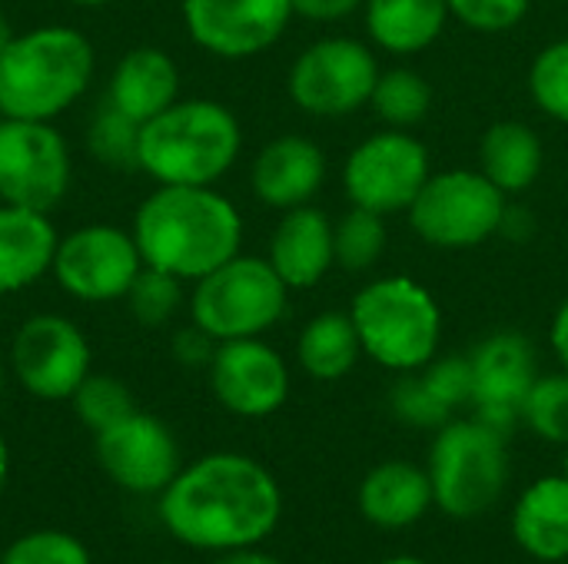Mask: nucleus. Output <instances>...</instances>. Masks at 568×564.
Wrapping results in <instances>:
<instances>
[{"label":"nucleus","instance_id":"obj_20","mask_svg":"<svg viewBox=\"0 0 568 564\" xmlns=\"http://www.w3.org/2000/svg\"><path fill=\"white\" fill-rule=\"evenodd\" d=\"M180 100V66L160 47L126 50L106 83V103L140 126Z\"/></svg>","mask_w":568,"mask_h":564},{"label":"nucleus","instance_id":"obj_17","mask_svg":"<svg viewBox=\"0 0 568 564\" xmlns=\"http://www.w3.org/2000/svg\"><path fill=\"white\" fill-rule=\"evenodd\" d=\"M469 366L479 419L506 435L523 419L526 399L539 379L532 342L523 332H496L476 346Z\"/></svg>","mask_w":568,"mask_h":564},{"label":"nucleus","instance_id":"obj_24","mask_svg":"<svg viewBox=\"0 0 568 564\" xmlns=\"http://www.w3.org/2000/svg\"><path fill=\"white\" fill-rule=\"evenodd\" d=\"M366 30L389 53H419L446 27V0H366Z\"/></svg>","mask_w":568,"mask_h":564},{"label":"nucleus","instance_id":"obj_5","mask_svg":"<svg viewBox=\"0 0 568 564\" xmlns=\"http://www.w3.org/2000/svg\"><path fill=\"white\" fill-rule=\"evenodd\" d=\"M363 352L393 372H419L436 359L443 312L436 296L409 279L386 276L359 289L349 309Z\"/></svg>","mask_w":568,"mask_h":564},{"label":"nucleus","instance_id":"obj_15","mask_svg":"<svg viewBox=\"0 0 568 564\" xmlns=\"http://www.w3.org/2000/svg\"><path fill=\"white\" fill-rule=\"evenodd\" d=\"M97 462L113 485L133 495H160L183 469L173 432L140 409L97 432Z\"/></svg>","mask_w":568,"mask_h":564},{"label":"nucleus","instance_id":"obj_14","mask_svg":"<svg viewBox=\"0 0 568 564\" xmlns=\"http://www.w3.org/2000/svg\"><path fill=\"white\" fill-rule=\"evenodd\" d=\"M190 40L223 60H246L270 50L290 27L293 0H183Z\"/></svg>","mask_w":568,"mask_h":564},{"label":"nucleus","instance_id":"obj_48","mask_svg":"<svg viewBox=\"0 0 568 564\" xmlns=\"http://www.w3.org/2000/svg\"><path fill=\"white\" fill-rule=\"evenodd\" d=\"M562 564H568V562H562Z\"/></svg>","mask_w":568,"mask_h":564},{"label":"nucleus","instance_id":"obj_26","mask_svg":"<svg viewBox=\"0 0 568 564\" xmlns=\"http://www.w3.org/2000/svg\"><path fill=\"white\" fill-rule=\"evenodd\" d=\"M363 356L356 322L349 312H320L313 316L296 342V359L306 376L320 382H336L349 376L356 359Z\"/></svg>","mask_w":568,"mask_h":564},{"label":"nucleus","instance_id":"obj_10","mask_svg":"<svg viewBox=\"0 0 568 564\" xmlns=\"http://www.w3.org/2000/svg\"><path fill=\"white\" fill-rule=\"evenodd\" d=\"M379 73L369 47L349 37H326L293 60L286 90L303 113L333 120L366 106Z\"/></svg>","mask_w":568,"mask_h":564},{"label":"nucleus","instance_id":"obj_25","mask_svg":"<svg viewBox=\"0 0 568 564\" xmlns=\"http://www.w3.org/2000/svg\"><path fill=\"white\" fill-rule=\"evenodd\" d=\"M479 170L506 193L516 196L529 189L542 173V140L532 126L503 120L486 130L479 143Z\"/></svg>","mask_w":568,"mask_h":564},{"label":"nucleus","instance_id":"obj_18","mask_svg":"<svg viewBox=\"0 0 568 564\" xmlns=\"http://www.w3.org/2000/svg\"><path fill=\"white\" fill-rule=\"evenodd\" d=\"M326 180V156L323 150L296 133L270 140L250 170V186L260 203L273 209H296L306 206Z\"/></svg>","mask_w":568,"mask_h":564},{"label":"nucleus","instance_id":"obj_19","mask_svg":"<svg viewBox=\"0 0 568 564\" xmlns=\"http://www.w3.org/2000/svg\"><path fill=\"white\" fill-rule=\"evenodd\" d=\"M266 259L290 289L316 286L336 263L329 216L310 203L286 209V216L276 223V229L270 236Z\"/></svg>","mask_w":568,"mask_h":564},{"label":"nucleus","instance_id":"obj_8","mask_svg":"<svg viewBox=\"0 0 568 564\" xmlns=\"http://www.w3.org/2000/svg\"><path fill=\"white\" fill-rule=\"evenodd\" d=\"M506 206V193L483 170H446L426 180L406 213L429 246L473 249L499 233Z\"/></svg>","mask_w":568,"mask_h":564},{"label":"nucleus","instance_id":"obj_35","mask_svg":"<svg viewBox=\"0 0 568 564\" xmlns=\"http://www.w3.org/2000/svg\"><path fill=\"white\" fill-rule=\"evenodd\" d=\"M389 406H393L399 422L416 425V429H443L446 422H453V412L429 392L423 376H413V372H406L396 382V389L389 396Z\"/></svg>","mask_w":568,"mask_h":564},{"label":"nucleus","instance_id":"obj_37","mask_svg":"<svg viewBox=\"0 0 568 564\" xmlns=\"http://www.w3.org/2000/svg\"><path fill=\"white\" fill-rule=\"evenodd\" d=\"M423 382L429 386V392L449 409L456 412L463 402H473V366L469 356H446V359H433L429 366L419 369Z\"/></svg>","mask_w":568,"mask_h":564},{"label":"nucleus","instance_id":"obj_7","mask_svg":"<svg viewBox=\"0 0 568 564\" xmlns=\"http://www.w3.org/2000/svg\"><path fill=\"white\" fill-rule=\"evenodd\" d=\"M290 302V286L276 276L270 259L233 256L193 283L190 319L216 342L256 339L270 332Z\"/></svg>","mask_w":568,"mask_h":564},{"label":"nucleus","instance_id":"obj_11","mask_svg":"<svg viewBox=\"0 0 568 564\" xmlns=\"http://www.w3.org/2000/svg\"><path fill=\"white\" fill-rule=\"evenodd\" d=\"M140 269L143 256L133 233L106 223H90L60 236L50 266L57 286L87 306L126 299Z\"/></svg>","mask_w":568,"mask_h":564},{"label":"nucleus","instance_id":"obj_16","mask_svg":"<svg viewBox=\"0 0 568 564\" xmlns=\"http://www.w3.org/2000/svg\"><path fill=\"white\" fill-rule=\"evenodd\" d=\"M210 389L216 402L243 419H263L283 409L290 396V369L283 356L256 339L220 342L210 362Z\"/></svg>","mask_w":568,"mask_h":564},{"label":"nucleus","instance_id":"obj_33","mask_svg":"<svg viewBox=\"0 0 568 564\" xmlns=\"http://www.w3.org/2000/svg\"><path fill=\"white\" fill-rule=\"evenodd\" d=\"M529 93L546 116L568 123V40L549 43L532 60Z\"/></svg>","mask_w":568,"mask_h":564},{"label":"nucleus","instance_id":"obj_4","mask_svg":"<svg viewBox=\"0 0 568 564\" xmlns=\"http://www.w3.org/2000/svg\"><path fill=\"white\" fill-rule=\"evenodd\" d=\"M243 146L240 120L216 100H176L140 126V173L156 186H213Z\"/></svg>","mask_w":568,"mask_h":564},{"label":"nucleus","instance_id":"obj_9","mask_svg":"<svg viewBox=\"0 0 568 564\" xmlns=\"http://www.w3.org/2000/svg\"><path fill=\"white\" fill-rule=\"evenodd\" d=\"M70 180V146L50 120L0 116V203L50 213Z\"/></svg>","mask_w":568,"mask_h":564},{"label":"nucleus","instance_id":"obj_39","mask_svg":"<svg viewBox=\"0 0 568 564\" xmlns=\"http://www.w3.org/2000/svg\"><path fill=\"white\" fill-rule=\"evenodd\" d=\"M363 3L366 0H293V13L306 17V20L329 23V20H343L349 13H356Z\"/></svg>","mask_w":568,"mask_h":564},{"label":"nucleus","instance_id":"obj_6","mask_svg":"<svg viewBox=\"0 0 568 564\" xmlns=\"http://www.w3.org/2000/svg\"><path fill=\"white\" fill-rule=\"evenodd\" d=\"M433 502L453 519H479L489 512L509 482L506 435L483 419L446 422L429 449Z\"/></svg>","mask_w":568,"mask_h":564},{"label":"nucleus","instance_id":"obj_21","mask_svg":"<svg viewBox=\"0 0 568 564\" xmlns=\"http://www.w3.org/2000/svg\"><path fill=\"white\" fill-rule=\"evenodd\" d=\"M57 243L50 213L0 203V296H13L43 279L53 266Z\"/></svg>","mask_w":568,"mask_h":564},{"label":"nucleus","instance_id":"obj_44","mask_svg":"<svg viewBox=\"0 0 568 564\" xmlns=\"http://www.w3.org/2000/svg\"><path fill=\"white\" fill-rule=\"evenodd\" d=\"M383 564H426L423 558H409V555H399V558H389V562Z\"/></svg>","mask_w":568,"mask_h":564},{"label":"nucleus","instance_id":"obj_1","mask_svg":"<svg viewBox=\"0 0 568 564\" xmlns=\"http://www.w3.org/2000/svg\"><path fill=\"white\" fill-rule=\"evenodd\" d=\"M283 515L276 479L250 455L213 452L160 492V522L186 548L233 552L266 542Z\"/></svg>","mask_w":568,"mask_h":564},{"label":"nucleus","instance_id":"obj_34","mask_svg":"<svg viewBox=\"0 0 568 564\" xmlns=\"http://www.w3.org/2000/svg\"><path fill=\"white\" fill-rule=\"evenodd\" d=\"M0 564H93L87 545L77 535L67 532H30L17 539L3 555Z\"/></svg>","mask_w":568,"mask_h":564},{"label":"nucleus","instance_id":"obj_27","mask_svg":"<svg viewBox=\"0 0 568 564\" xmlns=\"http://www.w3.org/2000/svg\"><path fill=\"white\" fill-rule=\"evenodd\" d=\"M369 106L393 130H409L426 120V113L433 106V86L426 83L423 73H416L409 66H396V70L379 73Z\"/></svg>","mask_w":568,"mask_h":564},{"label":"nucleus","instance_id":"obj_42","mask_svg":"<svg viewBox=\"0 0 568 564\" xmlns=\"http://www.w3.org/2000/svg\"><path fill=\"white\" fill-rule=\"evenodd\" d=\"M13 37H17V30H13L10 17H7V13H0V53L13 43Z\"/></svg>","mask_w":568,"mask_h":564},{"label":"nucleus","instance_id":"obj_12","mask_svg":"<svg viewBox=\"0 0 568 564\" xmlns=\"http://www.w3.org/2000/svg\"><path fill=\"white\" fill-rule=\"evenodd\" d=\"M429 153L406 130H383L366 136L343 166V189L353 206L379 216L413 206L429 180Z\"/></svg>","mask_w":568,"mask_h":564},{"label":"nucleus","instance_id":"obj_22","mask_svg":"<svg viewBox=\"0 0 568 564\" xmlns=\"http://www.w3.org/2000/svg\"><path fill=\"white\" fill-rule=\"evenodd\" d=\"M433 505L429 472L413 462H383L359 485V512L386 532L416 525Z\"/></svg>","mask_w":568,"mask_h":564},{"label":"nucleus","instance_id":"obj_36","mask_svg":"<svg viewBox=\"0 0 568 564\" xmlns=\"http://www.w3.org/2000/svg\"><path fill=\"white\" fill-rule=\"evenodd\" d=\"M446 3H449V13L469 30L503 33L529 13L532 0H446Z\"/></svg>","mask_w":568,"mask_h":564},{"label":"nucleus","instance_id":"obj_3","mask_svg":"<svg viewBox=\"0 0 568 564\" xmlns=\"http://www.w3.org/2000/svg\"><path fill=\"white\" fill-rule=\"evenodd\" d=\"M97 70L93 43L67 27H33L0 53V116L57 120L90 86Z\"/></svg>","mask_w":568,"mask_h":564},{"label":"nucleus","instance_id":"obj_23","mask_svg":"<svg viewBox=\"0 0 568 564\" xmlns=\"http://www.w3.org/2000/svg\"><path fill=\"white\" fill-rule=\"evenodd\" d=\"M513 535L519 548L539 562H568V479L549 475L532 482L513 515Z\"/></svg>","mask_w":568,"mask_h":564},{"label":"nucleus","instance_id":"obj_46","mask_svg":"<svg viewBox=\"0 0 568 564\" xmlns=\"http://www.w3.org/2000/svg\"><path fill=\"white\" fill-rule=\"evenodd\" d=\"M562 475L568 479V452H566V462H562Z\"/></svg>","mask_w":568,"mask_h":564},{"label":"nucleus","instance_id":"obj_2","mask_svg":"<svg viewBox=\"0 0 568 564\" xmlns=\"http://www.w3.org/2000/svg\"><path fill=\"white\" fill-rule=\"evenodd\" d=\"M143 266L196 283L240 253V209L213 186H156L133 216Z\"/></svg>","mask_w":568,"mask_h":564},{"label":"nucleus","instance_id":"obj_29","mask_svg":"<svg viewBox=\"0 0 568 564\" xmlns=\"http://www.w3.org/2000/svg\"><path fill=\"white\" fill-rule=\"evenodd\" d=\"M333 253L336 263L346 273H366L373 269L386 253V223L379 213L353 206L336 226H333Z\"/></svg>","mask_w":568,"mask_h":564},{"label":"nucleus","instance_id":"obj_32","mask_svg":"<svg viewBox=\"0 0 568 564\" xmlns=\"http://www.w3.org/2000/svg\"><path fill=\"white\" fill-rule=\"evenodd\" d=\"M523 422L542 435L546 442L556 445H568V372H556V376H539L526 409H523Z\"/></svg>","mask_w":568,"mask_h":564},{"label":"nucleus","instance_id":"obj_41","mask_svg":"<svg viewBox=\"0 0 568 564\" xmlns=\"http://www.w3.org/2000/svg\"><path fill=\"white\" fill-rule=\"evenodd\" d=\"M213 564H286L280 562L276 555H266V552H256L253 548H233V552H220V558Z\"/></svg>","mask_w":568,"mask_h":564},{"label":"nucleus","instance_id":"obj_45","mask_svg":"<svg viewBox=\"0 0 568 564\" xmlns=\"http://www.w3.org/2000/svg\"><path fill=\"white\" fill-rule=\"evenodd\" d=\"M70 3H77V7H103L110 0H70Z\"/></svg>","mask_w":568,"mask_h":564},{"label":"nucleus","instance_id":"obj_40","mask_svg":"<svg viewBox=\"0 0 568 564\" xmlns=\"http://www.w3.org/2000/svg\"><path fill=\"white\" fill-rule=\"evenodd\" d=\"M549 339H552L556 359L562 362V369L568 372V299L559 306V312H556V319H552V332H549Z\"/></svg>","mask_w":568,"mask_h":564},{"label":"nucleus","instance_id":"obj_31","mask_svg":"<svg viewBox=\"0 0 568 564\" xmlns=\"http://www.w3.org/2000/svg\"><path fill=\"white\" fill-rule=\"evenodd\" d=\"M126 306L140 326L160 329L173 322V316L183 309V279H176L173 273L143 266L126 293Z\"/></svg>","mask_w":568,"mask_h":564},{"label":"nucleus","instance_id":"obj_47","mask_svg":"<svg viewBox=\"0 0 568 564\" xmlns=\"http://www.w3.org/2000/svg\"><path fill=\"white\" fill-rule=\"evenodd\" d=\"M156 564H180V562H156Z\"/></svg>","mask_w":568,"mask_h":564},{"label":"nucleus","instance_id":"obj_43","mask_svg":"<svg viewBox=\"0 0 568 564\" xmlns=\"http://www.w3.org/2000/svg\"><path fill=\"white\" fill-rule=\"evenodd\" d=\"M7 472H10V452H7V442H3V435H0V492H3V485H7Z\"/></svg>","mask_w":568,"mask_h":564},{"label":"nucleus","instance_id":"obj_28","mask_svg":"<svg viewBox=\"0 0 568 564\" xmlns=\"http://www.w3.org/2000/svg\"><path fill=\"white\" fill-rule=\"evenodd\" d=\"M87 150L110 170H140V123L103 100L90 116Z\"/></svg>","mask_w":568,"mask_h":564},{"label":"nucleus","instance_id":"obj_38","mask_svg":"<svg viewBox=\"0 0 568 564\" xmlns=\"http://www.w3.org/2000/svg\"><path fill=\"white\" fill-rule=\"evenodd\" d=\"M216 346H220V342L193 322V326H186V329H180V332L173 336V359H176L180 366H186V369H203V366L210 369Z\"/></svg>","mask_w":568,"mask_h":564},{"label":"nucleus","instance_id":"obj_30","mask_svg":"<svg viewBox=\"0 0 568 564\" xmlns=\"http://www.w3.org/2000/svg\"><path fill=\"white\" fill-rule=\"evenodd\" d=\"M73 402V412L77 419L97 435L110 425H116L120 419H126L136 402H133V392L126 382H120L116 376H103V372H90L80 389L70 396Z\"/></svg>","mask_w":568,"mask_h":564},{"label":"nucleus","instance_id":"obj_13","mask_svg":"<svg viewBox=\"0 0 568 564\" xmlns=\"http://www.w3.org/2000/svg\"><path fill=\"white\" fill-rule=\"evenodd\" d=\"M10 369L33 399L67 402L90 376V342L73 319L37 312L10 339Z\"/></svg>","mask_w":568,"mask_h":564}]
</instances>
